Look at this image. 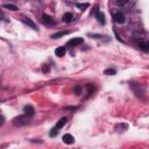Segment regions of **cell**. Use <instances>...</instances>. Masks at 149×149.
I'll return each mask as SVG.
<instances>
[{"mask_svg":"<svg viewBox=\"0 0 149 149\" xmlns=\"http://www.w3.org/2000/svg\"><path fill=\"white\" fill-rule=\"evenodd\" d=\"M66 121H68V119H66V118H62V119H59V121H57V123L52 127V129H51V132H50V136H51V137L56 136V135L58 134L59 129H61V128H63V126L66 123Z\"/></svg>","mask_w":149,"mask_h":149,"instance_id":"obj_1","label":"cell"},{"mask_svg":"<svg viewBox=\"0 0 149 149\" xmlns=\"http://www.w3.org/2000/svg\"><path fill=\"white\" fill-rule=\"evenodd\" d=\"M28 122H29V115H27V114L20 115V117L14 119V125L15 126H23V125H27Z\"/></svg>","mask_w":149,"mask_h":149,"instance_id":"obj_2","label":"cell"},{"mask_svg":"<svg viewBox=\"0 0 149 149\" xmlns=\"http://www.w3.org/2000/svg\"><path fill=\"white\" fill-rule=\"evenodd\" d=\"M84 42V40L82 37H74V39H71L69 42H68V46L69 47H77L79 44H82Z\"/></svg>","mask_w":149,"mask_h":149,"instance_id":"obj_3","label":"cell"},{"mask_svg":"<svg viewBox=\"0 0 149 149\" xmlns=\"http://www.w3.org/2000/svg\"><path fill=\"white\" fill-rule=\"evenodd\" d=\"M42 20H43V23L47 25V26H54V25L56 23V21H55L51 17H49V15H47V14H43V15H42Z\"/></svg>","mask_w":149,"mask_h":149,"instance_id":"obj_4","label":"cell"},{"mask_svg":"<svg viewBox=\"0 0 149 149\" xmlns=\"http://www.w3.org/2000/svg\"><path fill=\"white\" fill-rule=\"evenodd\" d=\"M137 48L140 49V50H142V51H149V42H147V41H143V40H141V41H139L137 42Z\"/></svg>","mask_w":149,"mask_h":149,"instance_id":"obj_5","label":"cell"},{"mask_svg":"<svg viewBox=\"0 0 149 149\" xmlns=\"http://www.w3.org/2000/svg\"><path fill=\"white\" fill-rule=\"evenodd\" d=\"M113 18H114V21H115V22H118V23H123V22H125V15H123L121 12L114 13Z\"/></svg>","mask_w":149,"mask_h":149,"instance_id":"obj_6","label":"cell"},{"mask_svg":"<svg viewBox=\"0 0 149 149\" xmlns=\"http://www.w3.org/2000/svg\"><path fill=\"white\" fill-rule=\"evenodd\" d=\"M62 21L65 22V23H70V22H73L74 21V17L71 14V13H65L62 18Z\"/></svg>","mask_w":149,"mask_h":149,"instance_id":"obj_7","label":"cell"},{"mask_svg":"<svg viewBox=\"0 0 149 149\" xmlns=\"http://www.w3.org/2000/svg\"><path fill=\"white\" fill-rule=\"evenodd\" d=\"M62 140H63V142L66 143V144H72V143L74 142V139H73V136H72L71 134H65Z\"/></svg>","mask_w":149,"mask_h":149,"instance_id":"obj_8","label":"cell"},{"mask_svg":"<svg viewBox=\"0 0 149 149\" xmlns=\"http://www.w3.org/2000/svg\"><path fill=\"white\" fill-rule=\"evenodd\" d=\"M96 18L99 21V23H101V25L105 23V17L100 11H98V8H96Z\"/></svg>","mask_w":149,"mask_h":149,"instance_id":"obj_9","label":"cell"},{"mask_svg":"<svg viewBox=\"0 0 149 149\" xmlns=\"http://www.w3.org/2000/svg\"><path fill=\"white\" fill-rule=\"evenodd\" d=\"M23 112H25V114H27V115H29V117H33V115H34V113H35V111H34V107H33V106H30V105H27V106H25V108H23Z\"/></svg>","mask_w":149,"mask_h":149,"instance_id":"obj_10","label":"cell"},{"mask_svg":"<svg viewBox=\"0 0 149 149\" xmlns=\"http://www.w3.org/2000/svg\"><path fill=\"white\" fill-rule=\"evenodd\" d=\"M21 21H22L23 23L28 25L29 27H32L33 29H35V30L37 29V28H36V26H35V23H34V22H33V21H32L30 19H28V18H21Z\"/></svg>","mask_w":149,"mask_h":149,"instance_id":"obj_11","label":"cell"},{"mask_svg":"<svg viewBox=\"0 0 149 149\" xmlns=\"http://www.w3.org/2000/svg\"><path fill=\"white\" fill-rule=\"evenodd\" d=\"M65 52H66V49H65V47H58V48L55 50V54H56L58 57H62V56H64V55H65Z\"/></svg>","mask_w":149,"mask_h":149,"instance_id":"obj_12","label":"cell"},{"mask_svg":"<svg viewBox=\"0 0 149 149\" xmlns=\"http://www.w3.org/2000/svg\"><path fill=\"white\" fill-rule=\"evenodd\" d=\"M66 34H69V30H63V32H59V33H56V34L51 35V39H59L61 36H64Z\"/></svg>","mask_w":149,"mask_h":149,"instance_id":"obj_13","label":"cell"},{"mask_svg":"<svg viewBox=\"0 0 149 149\" xmlns=\"http://www.w3.org/2000/svg\"><path fill=\"white\" fill-rule=\"evenodd\" d=\"M4 8L11 10V11H18V7L14 6V5H11V4H5V5H4Z\"/></svg>","mask_w":149,"mask_h":149,"instance_id":"obj_14","label":"cell"},{"mask_svg":"<svg viewBox=\"0 0 149 149\" xmlns=\"http://www.w3.org/2000/svg\"><path fill=\"white\" fill-rule=\"evenodd\" d=\"M117 73V71L114 69H106L105 70V74H108V76H114Z\"/></svg>","mask_w":149,"mask_h":149,"instance_id":"obj_15","label":"cell"},{"mask_svg":"<svg viewBox=\"0 0 149 149\" xmlns=\"http://www.w3.org/2000/svg\"><path fill=\"white\" fill-rule=\"evenodd\" d=\"M115 129H117L118 132H123L122 129H127V125H125V123H122V125H117V126H115Z\"/></svg>","mask_w":149,"mask_h":149,"instance_id":"obj_16","label":"cell"},{"mask_svg":"<svg viewBox=\"0 0 149 149\" xmlns=\"http://www.w3.org/2000/svg\"><path fill=\"white\" fill-rule=\"evenodd\" d=\"M76 6L78 7V8H81V10H85V8H88L89 7V4H76Z\"/></svg>","mask_w":149,"mask_h":149,"instance_id":"obj_17","label":"cell"},{"mask_svg":"<svg viewBox=\"0 0 149 149\" xmlns=\"http://www.w3.org/2000/svg\"><path fill=\"white\" fill-rule=\"evenodd\" d=\"M115 3L118 5H120V6H123V5H126L128 3V0H115Z\"/></svg>","mask_w":149,"mask_h":149,"instance_id":"obj_18","label":"cell"},{"mask_svg":"<svg viewBox=\"0 0 149 149\" xmlns=\"http://www.w3.org/2000/svg\"><path fill=\"white\" fill-rule=\"evenodd\" d=\"M74 92H76V95H81V88L76 86V88H74Z\"/></svg>","mask_w":149,"mask_h":149,"instance_id":"obj_19","label":"cell"},{"mask_svg":"<svg viewBox=\"0 0 149 149\" xmlns=\"http://www.w3.org/2000/svg\"><path fill=\"white\" fill-rule=\"evenodd\" d=\"M47 71H49V66H48V64L43 65V72H47Z\"/></svg>","mask_w":149,"mask_h":149,"instance_id":"obj_20","label":"cell"}]
</instances>
